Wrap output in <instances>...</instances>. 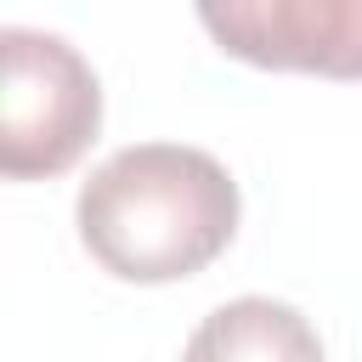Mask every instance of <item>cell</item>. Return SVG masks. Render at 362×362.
<instances>
[{"label":"cell","instance_id":"2","mask_svg":"<svg viewBox=\"0 0 362 362\" xmlns=\"http://www.w3.org/2000/svg\"><path fill=\"white\" fill-rule=\"evenodd\" d=\"M0 170L6 181H40L79 164L102 130L96 68L45 28H0Z\"/></svg>","mask_w":362,"mask_h":362},{"label":"cell","instance_id":"1","mask_svg":"<svg viewBox=\"0 0 362 362\" xmlns=\"http://www.w3.org/2000/svg\"><path fill=\"white\" fill-rule=\"evenodd\" d=\"M238 209V181L215 153L187 141H136L85 175L74 226L107 277L181 283L226 255Z\"/></svg>","mask_w":362,"mask_h":362},{"label":"cell","instance_id":"4","mask_svg":"<svg viewBox=\"0 0 362 362\" xmlns=\"http://www.w3.org/2000/svg\"><path fill=\"white\" fill-rule=\"evenodd\" d=\"M181 362H322V339L288 300L243 294L192 328Z\"/></svg>","mask_w":362,"mask_h":362},{"label":"cell","instance_id":"3","mask_svg":"<svg viewBox=\"0 0 362 362\" xmlns=\"http://www.w3.org/2000/svg\"><path fill=\"white\" fill-rule=\"evenodd\" d=\"M192 11L249 68L362 79V0H192Z\"/></svg>","mask_w":362,"mask_h":362}]
</instances>
